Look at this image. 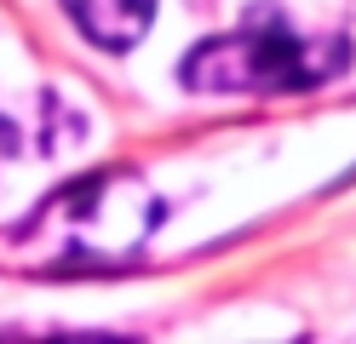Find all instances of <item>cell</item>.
Here are the masks:
<instances>
[{
  "label": "cell",
  "instance_id": "2",
  "mask_svg": "<svg viewBox=\"0 0 356 344\" xmlns=\"http://www.w3.org/2000/svg\"><path fill=\"white\" fill-rule=\"evenodd\" d=\"M63 12L75 17V29L92 46H104V52H132L155 23V0H63Z\"/></svg>",
  "mask_w": 356,
  "mask_h": 344
},
{
  "label": "cell",
  "instance_id": "1",
  "mask_svg": "<svg viewBox=\"0 0 356 344\" xmlns=\"http://www.w3.org/2000/svg\"><path fill=\"white\" fill-rule=\"evenodd\" d=\"M350 63L345 40H305L287 23H248L178 63V81L202 98H282L333 81Z\"/></svg>",
  "mask_w": 356,
  "mask_h": 344
}]
</instances>
